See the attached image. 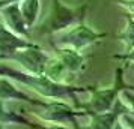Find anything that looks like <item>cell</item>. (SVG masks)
Returning <instances> with one entry per match:
<instances>
[{
  "mask_svg": "<svg viewBox=\"0 0 134 129\" xmlns=\"http://www.w3.org/2000/svg\"><path fill=\"white\" fill-rule=\"evenodd\" d=\"M0 75L9 77L14 80L23 83L26 86L32 87L33 90H36L39 95L47 96V98H57V99H72L77 102L75 93L80 92H89L91 87H74V86H66L63 83L54 81L48 78L44 74H32V72H20L15 69L6 68V66H0Z\"/></svg>",
  "mask_w": 134,
  "mask_h": 129,
  "instance_id": "6da1fadb",
  "label": "cell"
},
{
  "mask_svg": "<svg viewBox=\"0 0 134 129\" xmlns=\"http://www.w3.org/2000/svg\"><path fill=\"white\" fill-rule=\"evenodd\" d=\"M86 9H87V5L79 8H68L60 0H53L51 14L44 21L41 32L42 33H57V32L66 30L69 27L79 24L81 21H85Z\"/></svg>",
  "mask_w": 134,
  "mask_h": 129,
  "instance_id": "7a4b0ae2",
  "label": "cell"
},
{
  "mask_svg": "<svg viewBox=\"0 0 134 129\" xmlns=\"http://www.w3.org/2000/svg\"><path fill=\"white\" fill-rule=\"evenodd\" d=\"M124 69L119 68L116 71V78H115V84L109 89H92V98L89 102L86 104H79V107H81L83 110L89 114V113H105V111H110L113 108V105L116 104V101L119 98V93H121L122 89H133V86H127L124 83Z\"/></svg>",
  "mask_w": 134,
  "mask_h": 129,
  "instance_id": "3957f363",
  "label": "cell"
},
{
  "mask_svg": "<svg viewBox=\"0 0 134 129\" xmlns=\"http://www.w3.org/2000/svg\"><path fill=\"white\" fill-rule=\"evenodd\" d=\"M104 36H105V33H97L81 21L66 30H62V33L59 32V36L56 39V47L57 48L83 50L85 47L97 42Z\"/></svg>",
  "mask_w": 134,
  "mask_h": 129,
  "instance_id": "277c9868",
  "label": "cell"
},
{
  "mask_svg": "<svg viewBox=\"0 0 134 129\" xmlns=\"http://www.w3.org/2000/svg\"><path fill=\"white\" fill-rule=\"evenodd\" d=\"M2 59H14L18 63H21L27 72L32 74H44L45 66L48 63L50 57L38 45L33 47H26V48H20L12 54H8Z\"/></svg>",
  "mask_w": 134,
  "mask_h": 129,
  "instance_id": "5b68a950",
  "label": "cell"
},
{
  "mask_svg": "<svg viewBox=\"0 0 134 129\" xmlns=\"http://www.w3.org/2000/svg\"><path fill=\"white\" fill-rule=\"evenodd\" d=\"M0 14L6 27H9L14 33L21 36H29V26L21 14L18 2H12V3H8L6 6L0 8Z\"/></svg>",
  "mask_w": 134,
  "mask_h": 129,
  "instance_id": "8992f818",
  "label": "cell"
},
{
  "mask_svg": "<svg viewBox=\"0 0 134 129\" xmlns=\"http://www.w3.org/2000/svg\"><path fill=\"white\" fill-rule=\"evenodd\" d=\"M35 44H30L17 36V33H14L6 24L0 23V57H5L8 54H12L20 48L26 47H33Z\"/></svg>",
  "mask_w": 134,
  "mask_h": 129,
  "instance_id": "52a82bcc",
  "label": "cell"
},
{
  "mask_svg": "<svg viewBox=\"0 0 134 129\" xmlns=\"http://www.w3.org/2000/svg\"><path fill=\"white\" fill-rule=\"evenodd\" d=\"M57 56L62 60V63L68 68L69 72H77L80 69H83L85 66V56L80 53V50H74V48H57Z\"/></svg>",
  "mask_w": 134,
  "mask_h": 129,
  "instance_id": "ba28073f",
  "label": "cell"
},
{
  "mask_svg": "<svg viewBox=\"0 0 134 129\" xmlns=\"http://www.w3.org/2000/svg\"><path fill=\"white\" fill-rule=\"evenodd\" d=\"M0 99H20V101H24V102H30V104H35V105H41V107H45V105H47V102L30 99L26 93L20 92L12 83H9V81L5 80V78L0 80Z\"/></svg>",
  "mask_w": 134,
  "mask_h": 129,
  "instance_id": "9c48e42d",
  "label": "cell"
},
{
  "mask_svg": "<svg viewBox=\"0 0 134 129\" xmlns=\"http://www.w3.org/2000/svg\"><path fill=\"white\" fill-rule=\"evenodd\" d=\"M20 9H21V14L24 17L26 23L30 29L32 26L35 24V21L38 18V14H39V9H41V5H39V0H20Z\"/></svg>",
  "mask_w": 134,
  "mask_h": 129,
  "instance_id": "30bf717a",
  "label": "cell"
},
{
  "mask_svg": "<svg viewBox=\"0 0 134 129\" xmlns=\"http://www.w3.org/2000/svg\"><path fill=\"white\" fill-rule=\"evenodd\" d=\"M127 18V27L125 30L118 33V39L125 45V51H130L131 48H134V18L127 14L125 15Z\"/></svg>",
  "mask_w": 134,
  "mask_h": 129,
  "instance_id": "8fae6325",
  "label": "cell"
},
{
  "mask_svg": "<svg viewBox=\"0 0 134 129\" xmlns=\"http://www.w3.org/2000/svg\"><path fill=\"white\" fill-rule=\"evenodd\" d=\"M133 89H122L121 93H119V98H121V101L124 102V105L127 107L128 113L131 114V116H134V95H133Z\"/></svg>",
  "mask_w": 134,
  "mask_h": 129,
  "instance_id": "7c38bea8",
  "label": "cell"
},
{
  "mask_svg": "<svg viewBox=\"0 0 134 129\" xmlns=\"http://www.w3.org/2000/svg\"><path fill=\"white\" fill-rule=\"evenodd\" d=\"M113 59L125 62V65H127V63H134V48H131L130 51H125L124 54H115Z\"/></svg>",
  "mask_w": 134,
  "mask_h": 129,
  "instance_id": "4fadbf2b",
  "label": "cell"
},
{
  "mask_svg": "<svg viewBox=\"0 0 134 129\" xmlns=\"http://www.w3.org/2000/svg\"><path fill=\"white\" fill-rule=\"evenodd\" d=\"M116 3L127 9L128 14H134V0H116Z\"/></svg>",
  "mask_w": 134,
  "mask_h": 129,
  "instance_id": "5bb4252c",
  "label": "cell"
},
{
  "mask_svg": "<svg viewBox=\"0 0 134 129\" xmlns=\"http://www.w3.org/2000/svg\"><path fill=\"white\" fill-rule=\"evenodd\" d=\"M125 68H130V69H133V71H134V63H127V65H125Z\"/></svg>",
  "mask_w": 134,
  "mask_h": 129,
  "instance_id": "9a60e30c",
  "label": "cell"
},
{
  "mask_svg": "<svg viewBox=\"0 0 134 129\" xmlns=\"http://www.w3.org/2000/svg\"><path fill=\"white\" fill-rule=\"evenodd\" d=\"M130 15H131V17H133V18H134V14H130Z\"/></svg>",
  "mask_w": 134,
  "mask_h": 129,
  "instance_id": "2e32d148",
  "label": "cell"
}]
</instances>
